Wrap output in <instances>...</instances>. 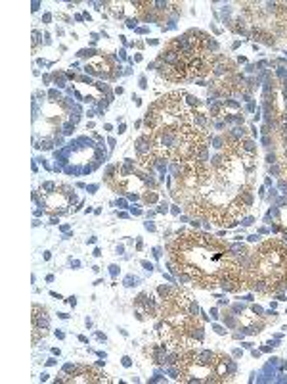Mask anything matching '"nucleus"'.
<instances>
[{
	"mask_svg": "<svg viewBox=\"0 0 287 384\" xmlns=\"http://www.w3.org/2000/svg\"><path fill=\"white\" fill-rule=\"evenodd\" d=\"M144 124H146L148 133H150L155 127H163V125H184L194 124V121H192V112L188 110V106L182 100V95L171 93V95L159 98L148 110V116H146Z\"/></svg>",
	"mask_w": 287,
	"mask_h": 384,
	"instance_id": "nucleus-2",
	"label": "nucleus"
},
{
	"mask_svg": "<svg viewBox=\"0 0 287 384\" xmlns=\"http://www.w3.org/2000/svg\"><path fill=\"white\" fill-rule=\"evenodd\" d=\"M71 371V377L65 383H109V378L94 367L88 365H75Z\"/></svg>",
	"mask_w": 287,
	"mask_h": 384,
	"instance_id": "nucleus-3",
	"label": "nucleus"
},
{
	"mask_svg": "<svg viewBox=\"0 0 287 384\" xmlns=\"http://www.w3.org/2000/svg\"><path fill=\"white\" fill-rule=\"evenodd\" d=\"M148 135L151 138V152L158 160L188 164L201 160L207 148V135L194 124L163 125Z\"/></svg>",
	"mask_w": 287,
	"mask_h": 384,
	"instance_id": "nucleus-1",
	"label": "nucleus"
}]
</instances>
